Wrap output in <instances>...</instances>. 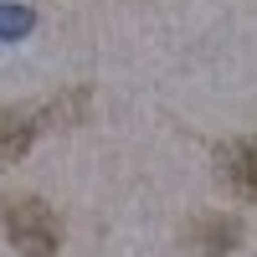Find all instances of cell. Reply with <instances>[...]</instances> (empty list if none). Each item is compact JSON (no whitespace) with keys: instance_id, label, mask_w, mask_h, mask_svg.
<instances>
[{"instance_id":"6da1fadb","label":"cell","mask_w":257,"mask_h":257,"mask_svg":"<svg viewBox=\"0 0 257 257\" xmlns=\"http://www.w3.org/2000/svg\"><path fill=\"white\" fill-rule=\"evenodd\" d=\"M6 237L21 257H52L57 242H62V226L52 216V206L47 201H36V196H21V201H6Z\"/></svg>"},{"instance_id":"277c9868","label":"cell","mask_w":257,"mask_h":257,"mask_svg":"<svg viewBox=\"0 0 257 257\" xmlns=\"http://www.w3.org/2000/svg\"><path fill=\"white\" fill-rule=\"evenodd\" d=\"M36 144V118L21 108H0V160H21Z\"/></svg>"},{"instance_id":"3957f363","label":"cell","mask_w":257,"mask_h":257,"mask_svg":"<svg viewBox=\"0 0 257 257\" xmlns=\"http://www.w3.org/2000/svg\"><path fill=\"white\" fill-rule=\"evenodd\" d=\"M216 170H221V180L237 190V196L257 201V139H231V144L221 149Z\"/></svg>"},{"instance_id":"5b68a950","label":"cell","mask_w":257,"mask_h":257,"mask_svg":"<svg viewBox=\"0 0 257 257\" xmlns=\"http://www.w3.org/2000/svg\"><path fill=\"white\" fill-rule=\"evenodd\" d=\"M31 31V11L26 6H0V41H21Z\"/></svg>"},{"instance_id":"7a4b0ae2","label":"cell","mask_w":257,"mask_h":257,"mask_svg":"<svg viewBox=\"0 0 257 257\" xmlns=\"http://www.w3.org/2000/svg\"><path fill=\"white\" fill-rule=\"evenodd\" d=\"M185 242H190L196 257H226L231 247L242 242V226L231 221V216H216V211H211V216H196V221H190Z\"/></svg>"}]
</instances>
